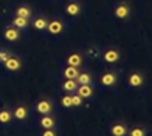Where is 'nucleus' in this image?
Masks as SVG:
<instances>
[{"label": "nucleus", "instance_id": "nucleus-1", "mask_svg": "<svg viewBox=\"0 0 152 136\" xmlns=\"http://www.w3.org/2000/svg\"><path fill=\"white\" fill-rule=\"evenodd\" d=\"M128 84L130 87H133V88H139L142 87L143 84H145V75H143V72H140V71H133V72H130L128 77Z\"/></svg>", "mask_w": 152, "mask_h": 136}, {"label": "nucleus", "instance_id": "nucleus-2", "mask_svg": "<svg viewBox=\"0 0 152 136\" xmlns=\"http://www.w3.org/2000/svg\"><path fill=\"white\" fill-rule=\"evenodd\" d=\"M113 15L116 16L117 19H128L129 16H130V6H129L128 1L117 3L115 10H113Z\"/></svg>", "mask_w": 152, "mask_h": 136}, {"label": "nucleus", "instance_id": "nucleus-3", "mask_svg": "<svg viewBox=\"0 0 152 136\" xmlns=\"http://www.w3.org/2000/svg\"><path fill=\"white\" fill-rule=\"evenodd\" d=\"M120 57H122V54H120V51L117 48H107V49H104V52H103V61L109 62V64L117 62L120 59Z\"/></svg>", "mask_w": 152, "mask_h": 136}, {"label": "nucleus", "instance_id": "nucleus-4", "mask_svg": "<svg viewBox=\"0 0 152 136\" xmlns=\"http://www.w3.org/2000/svg\"><path fill=\"white\" fill-rule=\"evenodd\" d=\"M4 68L7 69V71H18V69H20L22 68V59L18 57V55H10V57L7 58L4 62H1Z\"/></svg>", "mask_w": 152, "mask_h": 136}, {"label": "nucleus", "instance_id": "nucleus-5", "mask_svg": "<svg viewBox=\"0 0 152 136\" xmlns=\"http://www.w3.org/2000/svg\"><path fill=\"white\" fill-rule=\"evenodd\" d=\"M35 109L39 114H49L54 110V104H52V102L49 99H41L39 102L36 103Z\"/></svg>", "mask_w": 152, "mask_h": 136}, {"label": "nucleus", "instance_id": "nucleus-6", "mask_svg": "<svg viewBox=\"0 0 152 136\" xmlns=\"http://www.w3.org/2000/svg\"><path fill=\"white\" fill-rule=\"evenodd\" d=\"M117 72L116 71H106L103 72V75L100 77V83L106 86V87H113L117 83Z\"/></svg>", "mask_w": 152, "mask_h": 136}, {"label": "nucleus", "instance_id": "nucleus-7", "mask_svg": "<svg viewBox=\"0 0 152 136\" xmlns=\"http://www.w3.org/2000/svg\"><path fill=\"white\" fill-rule=\"evenodd\" d=\"M47 31L51 35L62 34V31H64V22H62L61 19H57V18H55V19H52V20H49V22H48Z\"/></svg>", "mask_w": 152, "mask_h": 136}, {"label": "nucleus", "instance_id": "nucleus-8", "mask_svg": "<svg viewBox=\"0 0 152 136\" xmlns=\"http://www.w3.org/2000/svg\"><path fill=\"white\" fill-rule=\"evenodd\" d=\"M83 10V6L80 1H77V0H71L68 1L67 4H65V13L67 15H70L72 18H75V16H78Z\"/></svg>", "mask_w": 152, "mask_h": 136}, {"label": "nucleus", "instance_id": "nucleus-9", "mask_svg": "<svg viewBox=\"0 0 152 136\" xmlns=\"http://www.w3.org/2000/svg\"><path fill=\"white\" fill-rule=\"evenodd\" d=\"M3 36H4V39L9 41V42H16V41L20 38V29H18V28H15L13 25H10V26H7V28L4 29Z\"/></svg>", "mask_w": 152, "mask_h": 136}, {"label": "nucleus", "instance_id": "nucleus-10", "mask_svg": "<svg viewBox=\"0 0 152 136\" xmlns=\"http://www.w3.org/2000/svg\"><path fill=\"white\" fill-rule=\"evenodd\" d=\"M83 61H84V57H83L81 52L74 51V52H71L70 55L67 57V65H72V67H81Z\"/></svg>", "mask_w": 152, "mask_h": 136}, {"label": "nucleus", "instance_id": "nucleus-11", "mask_svg": "<svg viewBox=\"0 0 152 136\" xmlns=\"http://www.w3.org/2000/svg\"><path fill=\"white\" fill-rule=\"evenodd\" d=\"M77 94H80L83 99H90L91 96H93L94 93V88L91 84H78V87H77Z\"/></svg>", "mask_w": 152, "mask_h": 136}, {"label": "nucleus", "instance_id": "nucleus-12", "mask_svg": "<svg viewBox=\"0 0 152 136\" xmlns=\"http://www.w3.org/2000/svg\"><path fill=\"white\" fill-rule=\"evenodd\" d=\"M13 117L16 119V120H25L26 117H28V114H29V109L23 106V104H20V106H16L15 109H13Z\"/></svg>", "mask_w": 152, "mask_h": 136}, {"label": "nucleus", "instance_id": "nucleus-13", "mask_svg": "<svg viewBox=\"0 0 152 136\" xmlns=\"http://www.w3.org/2000/svg\"><path fill=\"white\" fill-rule=\"evenodd\" d=\"M110 133L113 136H125L128 135V126L122 122H117L110 127Z\"/></svg>", "mask_w": 152, "mask_h": 136}, {"label": "nucleus", "instance_id": "nucleus-14", "mask_svg": "<svg viewBox=\"0 0 152 136\" xmlns=\"http://www.w3.org/2000/svg\"><path fill=\"white\" fill-rule=\"evenodd\" d=\"M39 125L42 129H51V127H55V117L49 114H42V117L39 119Z\"/></svg>", "mask_w": 152, "mask_h": 136}, {"label": "nucleus", "instance_id": "nucleus-15", "mask_svg": "<svg viewBox=\"0 0 152 136\" xmlns=\"http://www.w3.org/2000/svg\"><path fill=\"white\" fill-rule=\"evenodd\" d=\"M48 22H49L48 18H45V16H38V18H35V20L32 22V26L35 28L36 31H45L48 26Z\"/></svg>", "mask_w": 152, "mask_h": 136}, {"label": "nucleus", "instance_id": "nucleus-16", "mask_svg": "<svg viewBox=\"0 0 152 136\" xmlns=\"http://www.w3.org/2000/svg\"><path fill=\"white\" fill-rule=\"evenodd\" d=\"M78 87V83L77 80H72V78H65V81L62 83V90L67 91V93H74Z\"/></svg>", "mask_w": 152, "mask_h": 136}, {"label": "nucleus", "instance_id": "nucleus-17", "mask_svg": "<svg viewBox=\"0 0 152 136\" xmlns=\"http://www.w3.org/2000/svg\"><path fill=\"white\" fill-rule=\"evenodd\" d=\"M62 74H64V77H65V78H72V80H75V78H77V75L80 74V67H72V65H67Z\"/></svg>", "mask_w": 152, "mask_h": 136}, {"label": "nucleus", "instance_id": "nucleus-18", "mask_svg": "<svg viewBox=\"0 0 152 136\" xmlns=\"http://www.w3.org/2000/svg\"><path fill=\"white\" fill-rule=\"evenodd\" d=\"M16 16H22V18H26V19H31L32 9H31L28 4H20V6L16 9Z\"/></svg>", "mask_w": 152, "mask_h": 136}, {"label": "nucleus", "instance_id": "nucleus-19", "mask_svg": "<svg viewBox=\"0 0 152 136\" xmlns=\"http://www.w3.org/2000/svg\"><path fill=\"white\" fill-rule=\"evenodd\" d=\"M12 25L15 28H18V29H25V28H28V25H29V19L22 18V16H15L12 20Z\"/></svg>", "mask_w": 152, "mask_h": 136}, {"label": "nucleus", "instance_id": "nucleus-20", "mask_svg": "<svg viewBox=\"0 0 152 136\" xmlns=\"http://www.w3.org/2000/svg\"><path fill=\"white\" fill-rule=\"evenodd\" d=\"M75 80H77L78 84H91V83H93L91 74H90V72H81V71H80V74L77 75Z\"/></svg>", "mask_w": 152, "mask_h": 136}, {"label": "nucleus", "instance_id": "nucleus-21", "mask_svg": "<svg viewBox=\"0 0 152 136\" xmlns=\"http://www.w3.org/2000/svg\"><path fill=\"white\" fill-rule=\"evenodd\" d=\"M146 133H148V130H146V127H143V126H135V127H132V129H128L129 136H145Z\"/></svg>", "mask_w": 152, "mask_h": 136}, {"label": "nucleus", "instance_id": "nucleus-22", "mask_svg": "<svg viewBox=\"0 0 152 136\" xmlns=\"http://www.w3.org/2000/svg\"><path fill=\"white\" fill-rule=\"evenodd\" d=\"M12 119H13L12 110H9V109L0 110V123H10Z\"/></svg>", "mask_w": 152, "mask_h": 136}, {"label": "nucleus", "instance_id": "nucleus-23", "mask_svg": "<svg viewBox=\"0 0 152 136\" xmlns=\"http://www.w3.org/2000/svg\"><path fill=\"white\" fill-rule=\"evenodd\" d=\"M71 104L72 107H78L83 104V97L80 94H71Z\"/></svg>", "mask_w": 152, "mask_h": 136}, {"label": "nucleus", "instance_id": "nucleus-24", "mask_svg": "<svg viewBox=\"0 0 152 136\" xmlns=\"http://www.w3.org/2000/svg\"><path fill=\"white\" fill-rule=\"evenodd\" d=\"M61 104H62L64 107H67V109L72 107V104H71V94H70V93L61 97Z\"/></svg>", "mask_w": 152, "mask_h": 136}, {"label": "nucleus", "instance_id": "nucleus-25", "mask_svg": "<svg viewBox=\"0 0 152 136\" xmlns=\"http://www.w3.org/2000/svg\"><path fill=\"white\" fill-rule=\"evenodd\" d=\"M10 55H12V52H10L9 49H6V48H0V62H4Z\"/></svg>", "mask_w": 152, "mask_h": 136}, {"label": "nucleus", "instance_id": "nucleus-26", "mask_svg": "<svg viewBox=\"0 0 152 136\" xmlns=\"http://www.w3.org/2000/svg\"><path fill=\"white\" fill-rule=\"evenodd\" d=\"M58 133L55 132V129L54 127H51V129H44V132H42V136H57Z\"/></svg>", "mask_w": 152, "mask_h": 136}]
</instances>
